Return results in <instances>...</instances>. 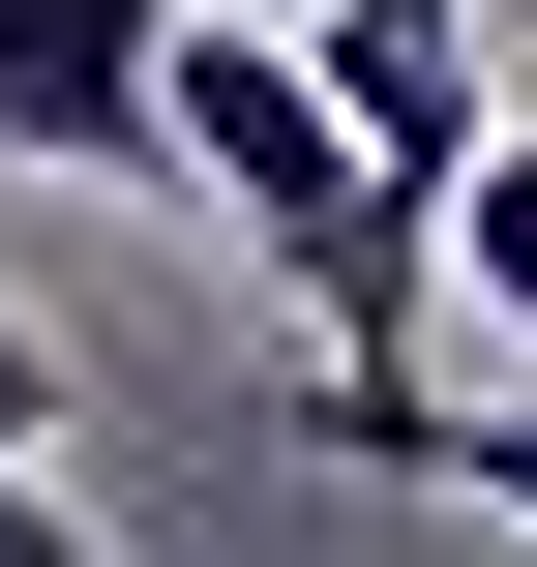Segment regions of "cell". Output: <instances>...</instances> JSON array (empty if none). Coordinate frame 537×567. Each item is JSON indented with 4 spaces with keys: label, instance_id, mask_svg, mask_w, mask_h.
<instances>
[{
    "label": "cell",
    "instance_id": "obj_1",
    "mask_svg": "<svg viewBox=\"0 0 537 567\" xmlns=\"http://www.w3.org/2000/svg\"><path fill=\"white\" fill-rule=\"evenodd\" d=\"M299 90L359 120V179H389L419 239H448V209H478V150H508V120H478V0H329V30H299Z\"/></svg>",
    "mask_w": 537,
    "mask_h": 567
},
{
    "label": "cell",
    "instance_id": "obj_2",
    "mask_svg": "<svg viewBox=\"0 0 537 567\" xmlns=\"http://www.w3.org/2000/svg\"><path fill=\"white\" fill-rule=\"evenodd\" d=\"M179 30H209V0H0V179H149Z\"/></svg>",
    "mask_w": 537,
    "mask_h": 567
},
{
    "label": "cell",
    "instance_id": "obj_3",
    "mask_svg": "<svg viewBox=\"0 0 537 567\" xmlns=\"http://www.w3.org/2000/svg\"><path fill=\"white\" fill-rule=\"evenodd\" d=\"M299 449H359V478H478V508L537 538V389H389V419H329V389H299Z\"/></svg>",
    "mask_w": 537,
    "mask_h": 567
},
{
    "label": "cell",
    "instance_id": "obj_4",
    "mask_svg": "<svg viewBox=\"0 0 537 567\" xmlns=\"http://www.w3.org/2000/svg\"><path fill=\"white\" fill-rule=\"evenodd\" d=\"M0 567H90L60 538V329H30V299H0Z\"/></svg>",
    "mask_w": 537,
    "mask_h": 567
},
{
    "label": "cell",
    "instance_id": "obj_5",
    "mask_svg": "<svg viewBox=\"0 0 537 567\" xmlns=\"http://www.w3.org/2000/svg\"><path fill=\"white\" fill-rule=\"evenodd\" d=\"M448 299H508V329H537V120L478 150V209H448Z\"/></svg>",
    "mask_w": 537,
    "mask_h": 567
}]
</instances>
